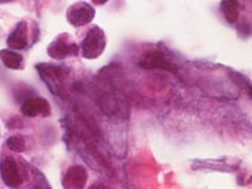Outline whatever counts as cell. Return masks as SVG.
Segmentation results:
<instances>
[{"instance_id":"cell-9","label":"cell","mask_w":252,"mask_h":189,"mask_svg":"<svg viewBox=\"0 0 252 189\" xmlns=\"http://www.w3.org/2000/svg\"><path fill=\"white\" fill-rule=\"evenodd\" d=\"M0 174L5 186L10 188H18L22 183V177H20L17 163L10 158H6L0 163Z\"/></svg>"},{"instance_id":"cell-11","label":"cell","mask_w":252,"mask_h":189,"mask_svg":"<svg viewBox=\"0 0 252 189\" xmlns=\"http://www.w3.org/2000/svg\"><path fill=\"white\" fill-rule=\"evenodd\" d=\"M220 12L228 24H237L240 18V3L235 0H223L220 5Z\"/></svg>"},{"instance_id":"cell-2","label":"cell","mask_w":252,"mask_h":189,"mask_svg":"<svg viewBox=\"0 0 252 189\" xmlns=\"http://www.w3.org/2000/svg\"><path fill=\"white\" fill-rule=\"evenodd\" d=\"M107 39L102 28L94 26L89 29L86 37L83 38L81 44V52L85 60H96L103 53L106 48Z\"/></svg>"},{"instance_id":"cell-1","label":"cell","mask_w":252,"mask_h":189,"mask_svg":"<svg viewBox=\"0 0 252 189\" xmlns=\"http://www.w3.org/2000/svg\"><path fill=\"white\" fill-rule=\"evenodd\" d=\"M38 75L42 78L46 86L53 94H61L63 91L64 81L69 75V68L63 64H56V63H37L35 64Z\"/></svg>"},{"instance_id":"cell-5","label":"cell","mask_w":252,"mask_h":189,"mask_svg":"<svg viewBox=\"0 0 252 189\" xmlns=\"http://www.w3.org/2000/svg\"><path fill=\"white\" fill-rule=\"evenodd\" d=\"M94 8L90 3L86 1H77V3L69 5V8L67 9L66 18L67 22H68L71 26L76 27H83L86 24L91 23L94 20Z\"/></svg>"},{"instance_id":"cell-13","label":"cell","mask_w":252,"mask_h":189,"mask_svg":"<svg viewBox=\"0 0 252 189\" xmlns=\"http://www.w3.org/2000/svg\"><path fill=\"white\" fill-rule=\"evenodd\" d=\"M226 71L227 73H228L229 77H231V80L235 82V85H237L238 89L246 91L247 94H249L250 97H251V82H250L249 78H247L244 73L235 71V69L229 68V67H227Z\"/></svg>"},{"instance_id":"cell-8","label":"cell","mask_w":252,"mask_h":189,"mask_svg":"<svg viewBox=\"0 0 252 189\" xmlns=\"http://www.w3.org/2000/svg\"><path fill=\"white\" fill-rule=\"evenodd\" d=\"M89 174L85 166L72 165L66 170L62 179L63 189H85Z\"/></svg>"},{"instance_id":"cell-10","label":"cell","mask_w":252,"mask_h":189,"mask_svg":"<svg viewBox=\"0 0 252 189\" xmlns=\"http://www.w3.org/2000/svg\"><path fill=\"white\" fill-rule=\"evenodd\" d=\"M6 43L10 48L17 49V51L26 49L28 47V23L26 20H20L15 26L12 33L9 34Z\"/></svg>"},{"instance_id":"cell-16","label":"cell","mask_w":252,"mask_h":189,"mask_svg":"<svg viewBox=\"0 0 252 189\" xmlns=\"http://www.w3.org/2000/svg\"><path fill=\"white\" fill-rule=\"evenodd\" d=\"M237 33L240 37L249 38L251 35V24L247 22H238L237 23Z\"/></svg>"},{"instance_id":"cell-3","label":"cell","mask_w":252,"mask_h":189,"mask_svg":"<svg viewBox=\"0 0 252 189\" xmlns=\"http://www.w3.org/2000/svg\"><path fill=\"white\" fill-rule=\"evenodd\" d=\"M138 64L144 69H161V71L172 72L174 75L178 73V66L174 61L168 56L165 51L160 49L144 52L139 58Z\"/></svg>"},{"instance_id":"cell-12","label":"cell","mask_w":252,"mask_h":189,"mask_svg":"<svg viewBox=\"0 0 252 189\" xmlns=\"http://www.w3.org/2000/svg\"><path fill=\"white\" fill-rule=\"evenodd\" d=\"M0 60L9 69H23L24 58L18 52L10 49H1L0 51Z\"/></svg>"},{"instance_id":"cell-14","label":"cell","mask_w":252,"mask_h":189,"mask_svg":"<svg viewBox=\"0 0 252 189\" xmlns=\"http://www.w3.org/2000/svg\"><path fill=\"white\" fill-rule=\"evenodd\" d=\"M6 146L12 152L15 153H23L26 150V141L22 136H18V135H14V136H10V138L6 140Z\"/></svg>"},{"instance_id":"cell-15","label":"cell","mask_w":252,"mask_h":189,"mask_svg":"<svg viewBox=\"0 0 252 189\" xmlns=\"http://www.w3.org/2000/svg\"><path fill=\"white\" fill-rule=\"evenodd\" d=\"M32 170H33V174H34L35 177V183L32 189H52L48 181L46 179V177H44L37 168H33V166H32Z\"/></svg>"},{"instance_id":"cell-7","label":"cell","mask_w":252,"mask_h":189,"mask_svg":"<svg viewBox=\"0 0 252 189\" xmlns=\"http://www.w3.org/2000/svg\"><path fill=\"white\" fill-rule=\"evenodd\" d=\"M20 112L27 118H37V116H49L52 112L51 103L48 100L39 96H32L22 102Z\"/></svg>"},{"instance_id":"cell-6","label":"cell","mask_w":252,"mask_h":189,"mask_svg":"<svg viewBox=\"0 0 252 189\" xmlns=\"http://www.w3.org/2000/svg\"><path fill=\"white\" fill-rule=\"evenodd\" d=\"M231 158L222 157L220 159H195L192 160L193 170L208 169L213 172H223V173H233L238 169L240 163L236 160L229 161Z\"/></svg>"},{"instance_id":"cell-17","label":"cell","mask_w":252,"mask_h":189,"mask_svg":"<svg viewBox=\"0 0 252 189\" xmlns=\"http://www.w3.org/2000/svg\"><path fill=\"white\" fill-rule=\"evenodd\" d=\"M6 126H8L9 129H20V127H23L24 124L18 116H13V118H10L8 120Z\"/></svg>"},{"instance_id":"cell-4","label":"cell","mask_w":252,"mask_h":189,"mask_svg":"<svg viewBox=\"0 0 252 189\" xmlns=\"http://www.w3.org/2000/svg\"><path fill=\"white\" fill-rule=\"evenodd\" d=\"M80 48L68 33H60L47 47V55L53 60L62 61L78 55Z\"/></svg>"},{"instance_id":"cell-18","label":"cell","mask_w":252,"mask_h":189,"mask_svg":"<svg viewBox=\"0 0 252 189\" xmlns=\"http://www.w3.org/2000/svg\"><path fill=\"white\" fill-rule=\"evenodd\" d=\"M89 189H109V188H107V187L102 183H94V184H92Z\"/></svg>"}]
</instances>
